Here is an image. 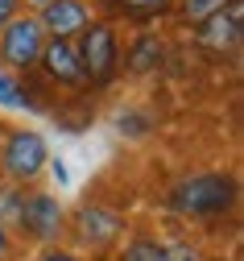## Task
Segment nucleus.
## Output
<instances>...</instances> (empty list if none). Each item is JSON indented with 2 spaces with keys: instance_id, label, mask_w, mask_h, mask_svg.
<instances>
[{
  "instance_id": "nucleus-1",
  "label": "nucleus",
  "mask_w": 244,
  "mask_h": 261,
  "mask_svg": "<svg viewBox=\"0 0 244 261\" xmlns=\"http://www.w3.org/2000/svg\"><path fill=\"white\" fill-rule=\"evenodd\" d=\"M170 203H174V212H182L191 220H220L236 203V178L220 174V170L191 174V178H182L178 187H174Z\"/></svg>"
},
{
  "instance_id": "nucleus-2",
  "label": "nucleus",
  "mask_w": 244,
  "mask_h": 261,
  "mask_svg": "<svg viewBox=\"0 0 244 261\" xmlns=\"http://www.w3.org/2000/svg\"><path fill=\"white\" fill-rule=\"evenodd\" d=\"M75 54H79V67H83V79L103 87L116 67H120V46H116V34L112 25H87L83 34L75 38Z\"/></svg>"
},
{
  "instance_id": "nucleus-3",
  "label": "nucleus",
  "mask_w": 244,
  "mask_h": 261,
  "mask_svg": "<svg viewBox=\"0 0 244 261\" xmlns=\"http://www.w3.org/2000/svg\"><path fill=\"white\" fill-rule=\"evenodd\" d=\"M17 228H21L29 241L50 245V241L62 237V228H66V207L58 203V195H50V191H25Z\"/></svg>"
},
{
  "instance_id": "nucleus-4",
  "label": "nucleus",
  "mask_w": 244,
  "mask_h": 261,
  "mask_svg": "<svg viewBox=\"0 0 244 261\" xmlns=\"http://www.w3.org/2000/svg\"><path fill=\"white\" fill-rule=\"evenodd\" d=\"M0 162H5V174L13 182H33L50 162V145H46L42 133H33V128H17V133H9Z\"/></svg>"
},
{
  "instance_id": "nucleus-5",
  "label": "nucleus",
  "mask_w": 244,
  "mask_h": 261,
  "mask_svg": "<svg viewBox=\"0 0 244 261\" xmlns=\"http://www.w3.org/2000/svg\"><path fill=\"white\" fill-rule=\"evenodd\" d=\"M42 46H46V34H42L38 17H13L5 29H0V58H5L9 67H17V71L38 67Z\"/></svg>"
},
{
  "instance_id": "nucleus-6",
  "label": "nucleus",
  "mask_w": 244,
  "mask_h": 261,
  "mask_svg": "<svg viewBox=\"0 0 244 261\" xmlns=\"http://www.w3.org/2000/svg\"><path fill=\"white\" fill-rule=\"evenodd\" d=\"M71 224H75L79 245H87V249H108L124 232V216L116 207H108V203H83Z\"/></svg>"
},
{
  "instance_id": "nucleus-7",
  "label": "nucleus",
  "mask_w": 244,
  "mask_h": 261,
  "mask_svg": "<svg viewBox=\"0 0 244 261\" xmlns=\"http://www.w3.org/2000/svg\"><path fill=\"white\" fill-rule=\"evenodd\" d=\"M240 21H244V5H240V0H228L215 17H207L199 25L195 42L203 50H211V54H232L240 46Z\"/></svg>"
},
{
  "instance_id": "nucleus-8",
  "label": "nucleus",
  "mask_w": 244,
  "mask_h": 261,
  "mask_svg": "<svg viewBox=\"0 0 244 261\" xmlns=\"http://www.w3.org/2000/svg\"><path fill=\"white\" fill-rule=\"evenodd\" d=\"M42 34L46 38H62V42H75L83 29L91 25V13L83 0H50V5L42 9Z\"/></svg>"
},
{
  "instance_id": "nucleus-9",
  "label": "nucleus",
  "mask_w": 244,
  "mask_h": 261,
  "mask_svg": "<svg viewBox=\"0 0 244 261\" xmlns=\"http://www.w3.org/2000/svg\"><path fill=\"white\" fill-rule=\"evenodd\" d=\"M38 67H42L58 87H83V83H87V79H83V67H79V54H75V42L46 38Z\"/></svg>"
},
{
  "instance_id": "nucleus-10",
  "label": "nucleus",
  "mask_w": 244,
  "mask_h": 261,
  "mask_svg": "<svg viewBox=\"0 0 244 261\" xmlns=\"http://www.w3.org/2000/svg\"><path fill=\"white\" fill-rule=\"evenodd\" d=\"M161 54H166L161 38H153V34L137 38V42H132V50H128V71H132V75H149V71H157Z\"/></svg>"
},
{
  "instance_id": "nucleus-11",
  "label": "nucleus",
  "mask_w": 244,
  "mask_h": 261,
  "mask_svg": "<svg viewBox=\"0 0 244 261\" xmlns=\"http://www.w3.org/2000/svg\"><path fill=\"white\" fill-rule=\"evenodd\" d=\"M120 261H166V241H157V237H132L124 245Z\"/></svg>"
},
{
  "instance_id": "nucleus-12",
  "label": "nucleus",
  "mask_w": 244,
  "mask_h": 261,
  "mask_svg": "<svg viewBox=\"0 0 244 261\" xmlns=\"http://www.w3.org/2000/svg\"><path fill=\"white\" fill-rule=\"evenodd\" d=\"M0 108H13V112H21V108L29 112L33 108V100L21 91V83L13 75H5V71H0Z\"/></svg>"
},
{
  "instance_id": "nucleus-13",
  "label": "nucleus",
  "mask_w": 244,
  "mask_h": 261,
  "mask_svg": "<svg viewBox=\"0 0 244 261\" xmlns=\"http://www.w3.org/2000/svg\"><path fill=\"white\" fill-rule=\"evenodd\" d=\"M21 199H25V187H0V224L5 228H17Z\"/></svg>"
},
{
  "instance_id": "nucleus-14",
  "label": "nucleus",
  "mask_w": 244,
  "mask_h": 261,
  "mask_svg": "<svg viewBox=\"0 0 244 261\" xmlns=\"http://www.w3.org/2000/svg\"><path fill=\"white\" fill-rule=\"evenodd\" d=\"M224 5H228V0H182V13H186V21L203 25L207 17H215Z\"/></svg>"
},
{
  "instance_id": "nucleus-15",
  "label": "nucleus",
  "mask_w": 244,
  "mask_h": 261,
  "mask_svg": "<svg viewBox=\"0 0 244 261\" xmlns=\"http://www.w3.org/2000/svg\"><path fill=\"white\" fill-rule=\"evenodd\" d=\"M166 261H203V257H199V249L191 241H170L166 245Z\"/></svg>"
},
{
  "instance_id": "nucleus-16",
  "label": "nucleus",
  "mask_w": 244,
  "mask_h": 261,
  "mask_svg": "<svg viewBox=\"0 0 244 261\" xmlns=\"http://www.w3.org/2000/svg\"><path fill=\"white\" fill-rule=\"evenodd\" d=\"M120 5L132 13H157V9H166V0H120Z\"/></svg>"
},
{
  "instance_id": "nucleus-17",
  "label": "nucleus",
  "mask_w": 244,
  "mask_h": 261,
  "mask_svg": "<svg viewBox=\"0 0 244 261\" xmlns=\"http://www.w3.org/2000/svg\"><path fill=\"white\" fill-rule=\"evenodd\" d=\"M46 166H50V174H54V182H58V187L71 182V170H66V162H62V158H50Z\"/></svg>"
},
{
  "instance_id": "nucleus-18",
  "label": "nucleus",
  "mask_w": 244,
  "mask_h": 261,
  "mask_svg": "<svg viewBox=\"0 0 244 261\" xmlns=\"http://www.w3.org/2000/svg\"><path fill=\"white\" fill-rule=\"evenodd\" d=\"M17 5H21V0H0V29L17 17Z\"/></svg>"
},
{
  "instance_id": "nucleus-19",
  "label": "nucleus",
  "mask_w": 244,
  "mask_h": 261,
  "mask_svg": "<svg viewBox=\"0 0 244 261\" xmlns=\"http://www.w3.org/2000/svg\"><path fill=\"white\" fill-rule=\"evenodd\" d=\"M9 253H13V232H9L5 224H0V261H5Z\"/></svg>"
},
{
  "instance_id": "nucleus-20",
  "label": "nucleus",
  "mask_w": 244,
  "mask_h": 261,
  "mask_svg": "<svg viewBox=\"0 0 244 261\" xmlns=\"http://www.w3.org/2000/svg\"><path fill=\"white\" fill-rule=\"evenodd\" d=\"M42 261H83V257H75V253H62V249H46V253H42Z\"/></svg>"
},
{
  "instance_id": "nucleus-21",
  "label": "nucleus",
  "mask_w": 244,
  "mask_h": 261,
  "mask_svg": "<svg viewBox=\"0 0 244 261\" xmlns=\"http://www.w3.org/2000/svg\"><path fill=\"white\" fill-rule=\"evenodd\" d=\"M29 5H38V9H46V5H50V0H29Z\"/></svg>"
}]
</instances>
